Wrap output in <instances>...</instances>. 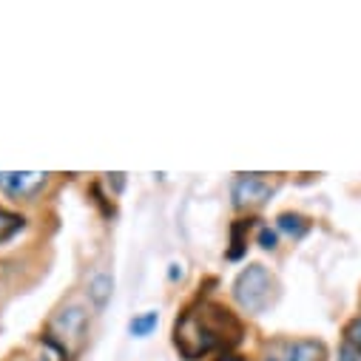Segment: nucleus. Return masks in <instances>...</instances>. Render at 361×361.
<instances>
[{"label":"nucleus","instance_id":"obj_15","mask_svg":"<svg viewBox=\"0 0 361 361\" xmlns=\"http://www.w3.org/2000/svg\"><path fill=\"white\" fill-rule=\"evenodd\" d=\"M214 361H247V358L239 355V353H233V350H225V353H219Z\"/></svg>","mask_w":361,"mask_h":361},{"label":"nucleus","instance_id":"obj_7","mask_svg":"<svg viewBox=\"0 0 361 361\" xmlns=\"http://www.w3.org/2000/svg\"><path fill=\"white\" fill-rule=\"evenodd\" d=\"M111 293H114V279H111V274H106V270H100V274H94L88 279V299L94 302V307L103 310L109 305Z\"/></svg>","mask_w":361,"mask_h":361},{"label":"nucleus","instance_id":"obj_12","mask_svg":"<svg viewBox=\"0 0 361 361\" xmlns=\"http://www.w3.org/2000/svg\"><path fill=\"white\" fill-rule=\"evenodd\" d=\"M259 245H262L264 250H276V245H279V233H276V231H270V228H259Z\"/></svg>","mask_w":361,"mask_h":361},{"label":"nucleus","instance_id":"obj_13","mask_svg":"<svg viewBox=\"0 0 361 361\" xmlns=\"http://www.w3.org/2000/svg\"><path fill=\"white\" fill-rule=\"evenodd\" d=\"M338 361H361V350L353 347L350 341H344V344L338 347Z\"/></svg>","mask_w":361,"mask_h":361},{"label":"nucleus","instance_id":"obj_16","mask_svg":"<svg viewBox=\"0 0 361 361\" xmlns=\"http://www.w3.org/2000/svg\"><path fill=\"white\" fill-rule=\"evenodd\" d=\"M183 274H185L183 264H176V262H173L171 270H168V279H171V282H179V279H183Z\"/></svg>","mask_w":361,"mask_h":361},{"label":"nucleus","instance_id":"obj_2","mask_svg":"<svg viewBox=\"0 0 361 361\" xmlns=\"http://www.w3.org/2000/svg\"><path fill=\"white\" fill-rule=\"evenodd\" d=\"M274 276L264 264H247L233 282V299L245 313H264V307L274 299Z\"/></svg>","mask_w":361,"mask_h":361},{"label":"nucleus","instance_id":"obj_14","mask_svg":"<svg viewBox=\"0 0 361 361\" xmlns=\"http://www.w3.org/2000/svg\"><path fill=\"white\" fill-rule=\"evenodd\" d=\"M347 341H350L353 347H358V350H361V316L347 327Z\"/></svg>","mask_w":361,"mask_h":361},{"label":"nucleus","instance_id":"obj_4","mask_svg":"<svg viewBox=\"0 0 361 361\" xmlns=\"http://www.w3.org/2000/svg\"><path fill=\"white\" fill-rule=\"evenodd\" d=\"M85 330H88V313L80 305H68L51 319V333L49 336H54L71 355V350H77L85 341Z\"/></svg>","mask_w":361,"mask_h":361},{"label":"nucleus","instance_id":"obj_11","mask_svg":"<svg viewBox=\"0 0 361 361\" xmlns=\"http://www.w3.org/2000/svg\"><path fill=\"white\" fill-rule=\"evenodd\" d=\"M23 225H26V219H23V216L9 214V211L0 208V245H4L6 239H12L18 231H23Z\"/></svg>","mask_w":361,"mask_h":361},{"label":"nucleus","instance_id":"obj_8","mask_svg":"<svg viewBox=\"0 0 361 361\" xmlns=\"http://www.w3.org/2000/svg\"><path fill=\"white\" fill-rule=\"evenodd\" d=\"M276 231L288 233L290 239H302L310 231V219L302 216V214H296V211H285V214L276 216Z\"/></svg>","mask_w":361,"mask_h":361},{"label":"nucleus","instance_id":"obj_3","mask_svg":"<svg viewBox=\"0 0 361 361\" xmlns=\"http://www.w3.org/2000/svg\"><path fill=\"white\" fill-rule=\"evenodd\" d=\"M327 350L316 338H276L264 347L262 361H324Z\"/></svg>","mask_w":361,"mask_h":361},{"label":"nucleus","instance_id":"obj_9","mask_svg":"<svg viewBox=\"0 0 361 361\" xmlns=\"http://www.w3.org/2000/svg\"><path fill=\"white\" fill-rule=\"evenodd\" d=\"M247 231H250V219H236L231 225V250H228V259L231 262H239L247 250Z\"/></svg>","mask_w":361,"mask_h":361},{"label":"nucleus","instance_id":"obj_10","mask_svg":"<svg viewBox=\"0 0 361 361\" xmlns=\"http://www.w3.org/2000/svg\"><path fill=\"white\" fill-rule=\"evenodd\" d=\"M157 324H159V313L157 310H145V313H140V316H134L128 322V333L134 338H145V336H151L157 330Z\"/></svg>","mask_w":361,"mask_h":361},{"label":"nucleus","instance_id":"obj_1","mask_svg":"<svg viewBox=\"0 0 361 361\" xmlns=\"http://www.w3.org/2000/svg\"><path fill=\"white\" fill-rule=\"evenodd\" d=\"M242 336H245L242 322L231 307L219 302H197L173 324V347L188 361H197L214 350L225 353L236 347Z\"/></svg>","mask_w":361,"mask_h":361},{"label":"nucleus","instance_id":"obj_17","mask_svg":"<svg viewBox=\"0 0 361 361\" xmlns=\"http://www.w3.org/2000/svg\"><path fill=\"white\" fill-rule=\"evenodd\" d=\"M40 361H51V358H40Z\"/></svg>","mask_w":361,"mask_h":361},{"label":"nucleus","instance_id":"obj_6","mask_svg":"<svg viewBox=\"0 0 361 361\" xmlns=\"http://www.w3.org/2000/svg\"><path fill=\"white\" fill-rule=\"evenodd\" d=\"M49 183V173L43 171H0V191L15 200L37 197Z\"/></svg>","mask_w":361,"mask_h":361},{"label":"nucleus","instance_id":"obj_5","mask_svg":"<svg viewBox=\"0 0 361 361\" xmlns=\"http://www.w3.org/2000/svg\"><path fill=\"white\" fill-rule=\"evenodd\" d=\"M276 185H270L264 173H236L231 183V200L236 208H259L274 197Z\"/></svg>","mask_w":361,"mask_h":361}]
</instances>
